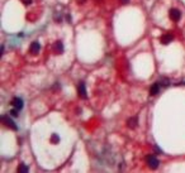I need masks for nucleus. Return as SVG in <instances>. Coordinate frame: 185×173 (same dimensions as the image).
<instances>
[{
  "instance_id": "obj_9",
  "label": "nucleus",
  "mask_w": 185,
  "mask_h": 173,
  "mask_svg": "<svg viewBox=\"0 0 185 173\" xmlns=\"http://www.w3.org/2000/svg\"><path fill=\"white\" fill-rule=\"evenodd\" d=\"M137 124H138V119L136 116L130 117V119L127 120V126L130 128V129H134V128L137 126Z\"/></svg>"
},
{
  "instance_id": "obj_12",
  "label": "nucleus",
  "mask_w": 185,
  "mask_h": 173,
  "mask_svg": "<svg viewBox=\"0 0 185 173\" xmlns=\"http://www.w3.org/2000/svg\"><path fill=\"white\" fill-rule=\"evenodd\" d=\"M17 172H19V173H27L28 172V167L24 163L22 164H19V167L17 168Z\"/></svg>"
},
{
  "instance_id": "obj_3",
  "label": "nucleus",
  "mask_w": 185,
  "mask_h": 173,
  "mask_svg": "<svg viewBox=\"0 0 185 173\" xmlns=\"http://www.w3.org/2000/svg\"><path fill=\"white\" fill-rule=\"evenodd\" d=\"M78 94L81 99H86L88 97V92H86V87H85V84L84 82H80L79 86H78Z\"/></svg>"
},
{
  "instance_id": "obj_7",
  "label": "nucleus",
  "mask_w": 185,
  "mask_h": 173,
  "mask_svg": "<svg viewBox=\"0 0 185 173\" xmlns=\"http://www.w3.org/2000/svg\"><path fill=\"white\" fill-rule=\"evenodd\" d=\"M160 89H161V86H160L159 82H156V84H153L151 86V89H150V95L151 96H155V95H157L159 92H160Z\"/></svg>"
},
{
  "instance_id": "obj_5",
  "label": "nucleus",
  "mask_w": 185,
  "mask_h": 173,
  "mask_svg": "<svg viewBox=\"0 0 185 173\" xmlns=\"http://www.w3.org/2000/svg\"><path fill=\"white\" fill-rule=\"evenodd\" d=\"M12 105H13V108H15V109H18L19 111L23 109V106H24V102H23V100L20 99V97H14L12 100Z\"/></svg>"
},
{
  "instance_id": "obj_13",
  "label": "nucleus",
  "mask_w": 185,
  "mask_h": 173,
  "mask_svg": "<svg viewBox=\"0 0 185 173\" xmlns=\"http://www.w3.org/2000/svg\"><path fill=\"white\" fill-rule=\"evenodd\" d=\"M50 140H51L52 144H57L58 141H60V137H58V134H52Z\"/></svg>"
},
{
  "instance_id": "obj_4",
  "label": "nucleus",
  "mask_w": 185,
  "mask_h": 173,
  "mask_svg": "<svg viewBox=\"0 0 185 173\" xmlns=\"http://www.w3.org/2000/svg\"><path fill=\"white\" fill-rule=\"evenodd\" d=\"M169 16L171 20H174V22H177V20H180V18H181V13L177 9H171L169 12Z\"/></svg>"
},
{
  "instance_id": "obj_6",
  "label": "nucleus",
  "mask_w": 185,
  "mask_h": 173,
  "mask_svg": "<svg viewBox=\"0 0 185 173\" xmlns=\"http://www.w3.org/2000/svg\"><path fill=\"white\" fill-rule=\"evenodd\" d=\"M52 49H53V52L56 54H61L62 52H64V43H62L61 41H57V42H55Z\"/></svg>"
},
{
  "instance_id": "obj_14",
  "label": "nucleus",
  "mask_w": 185,
  "mask_h": 173,
  "mask_svg": "<svg viewBox=\"0 0 185 173\" xmlns=\"http://www.w3.org/2000/svg\"><path fill=\"white\" fill-rule=\"evenodd\" d=\"M18 113H19V110L14 108V109L12 110V111H10V115H12V116H14V117H17V116H18Z\"/></svg>"
},
{
  "instance_id": "obj_8",
  "label": "nucleus",
  "mask_w": 185,
  "mask_h": 173,
  "mask_svg": "<svg viewBox=\"0 0 185 173\" xmlns=\"http://www.w3.org/2000/svg\"><path fill=\"white\" fill-rule=\"evenodd\" d=\"M39 49H41V44L38 42H33L32 44H30V47H29V52L32 54H37L38 52H39Z\"/></svg>"
},
{
  "instance_id": "obj_11",
  "label": "nucleus",
  "mask_w": 185,
  "mask_h": 173,
  "mask_svg": "<svg viewBox=\"0 0 185 173\" xmlns=\"http://www.w3.org/2000/svg\"><path fill=\"white\" fill-rule=\"evenodd\" d=\"M159 84H160V86L161 87H167V86L170 85V80L167 78V77H162V78H160V81H157Z\"/></svg>"
},
{
  "instance_id": "obj_1",
  "label": "nucleus",
  "mask_w": 185,
  "mask_h": 173,
  "mask_svg": "<svg viewBox=\"0 0 185 173\" xmlns=\"http://www.w3.org/2000/svg\"><path fill=\"white\" fill-rule=\"evenodd\" d=\"M1 123L4 124L6 128H9V129H12V130H18V126H17V124L14 123V120H13L10 116H8V115H3V116H1Z\"/></svg>"
},
{
  "instance_id": "obj_15",
  "label": "nucleus",
  "mask_w": 185,
  "mask_h": 173,
  "mask_svg": "<svg viewBox=\"0 0 185 173\" xmlns=\"http://www.w3.org/2000/svg\"><path fill=\"white\" fill-rule=\"evenodd\" d=\"M121 3H123V4H128V3H130V0H121Z\"/></svg>"
},
{
  "instance_id": "obj_2",
  "label": "nucleus",
  "mask_w": 185,
  "mask_h": 173,
  "mask_svg": "<svg viewBox=\"0 0 185 173\" xmlns=\"http://www.w3.org/2000/svg\"><path fill=\"white\" fill-rule=\"evenodd\" d=\"M146 162H147V164H148V167L150 168H152V169H156L159 167V164H160V162H159V159L155 157V155H147V158H146Z\"/></svg>"
},
{
  "instance_id": "obj_10",
  "label": "nucleus",
  "mask_w": 185,
  "mask_h": 173,
  "mask_svg": "<svg viewBox=\"0 0 185 173\" xmlns=\"http://www.w3.org/2000/svg\"><path fill=\"white\" fill-rule=\"evenodd\" d=\"M160 41H161L162 44H165V46H166V44H169V43L173 41V36H171V34H169V33H167V34H164V36L160 38Z\"/></svg>"
}]
</instances>
